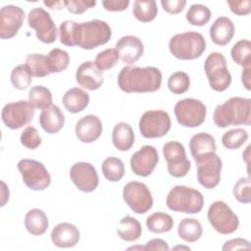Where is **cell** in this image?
Wrapping results in <instances>:
<instances>
[{
	"instance_id": "obj_41",
	"label": "cell",
	"mask_w": 251,
	"mask_h": 251,
	"mask_svg": "<svg viewBox=\"0 0 251 251\" xmlns=\"http://www.w3.org/2000/svg\"><path fill=\"white\" fill-rule=\"evenodd\" d=\"M168 88L174 94L185 93L190 86V77L184 72H176L168 78Z\"/></svg>"
},
{
	"instance_id": "obj_49",
	"label": "cell",
	"mask_w": 251,
	"mask_h": 251,
	"mask_svg": "<svg viewBox=\"0 0 251 251\" xmlns=\"http://www.w3.org/2000/svg\"><path fill=\"white\" fill-rule=\"evenodd\" d=\"M102 5L107 11L120 12L128 7L129 0H104L102 1Z\"/></svg>"
},
{
	"instance_id": "obj_3",
	"label": "cell",
	"mask_w": 251,
	"mask_h": 251,
	"mask_svg": "<svg viewBox=\"0 0 251 251\" xmlns=\"http://www.w3.org/2000/svg\"><path fill=\"white\" fill-rule=\"evenodd\" d=\"M167 207L185 214H197L204 205V197L200 191L185 185L174 186L167 195Z\"/></svg>"
},
{
	"instance_id": "obj_15",
	"label": "cell",
	"mask_w": 251,
	"mask_h": 251,
	"mask_svg": "<svg viewBox=\"0 0 251 251\" xmlns=\"http://www.w3.org/2000/svg\"><path fill=\"white\" fill-rule=\"evenodd\" d=\"M197 164V180L207 189L215 188L221 180L223 162L216 153H211L200 160Z\"/></svg>"
},
{
	"instance_id": "obj_14",
	"label": "cell",
	"mask_w": 251,
	"mask_h": 251,
	"mask_svg": "<svg viewBox=\"0 0 251 251\" xmlns=\"http://www.w3.org/2000/svg\"><path fill=\"white\" fill-rule=\"evenodd\" d=\"M29 27L35 30L37 39L43 43H53L57 39L58 30L50 16L43 8L32 9L27 16Z\"/></svg>"
},
{
	"instance_id": "obj_7",
	"label": "cell",
	"mask_w": 251,
	"mask_h": 251,
	"mask_svg": "<svg viewBox=\"0 0 251 251\" xmlns=\"http://www.w3.org/2000/svg\"><path fill=\"white\" fill-rule=\"evenodd\" d=\"M17 167L24 183L29 189L44 190L50 185V174L41 162L33 159H22L19 161Z\"/></svg>"
},
{
	"instance_id": "obj_32",
	"label": "cell",
	"mask_w": 251,
	"mask_h": 251,
	"mask_svg": "<svg viewBox=\"0 0 251 251\" xmlns=\"http://www.w3.org/2000/svg\"><path fill=\"white\" fill-rule=\"evenodd\" d=\"M157 13V3L154 0H136L133 2L132 14L135 19L141 23H149L153 21L156 18Z\"/></svg>"
},
{
	"instance_id": "obj_2",
	"label": "cell",
	"mask_w": 251,
	"mask_h": 251,
	"mask_svg": "<svg viewBox=\"0 0 251 251\" xmlns=\"http://www.w3.org/2000/svg\"><path fill=\"white\" fill-rule=\"evenodd\" d=\"M213 121L218 127L228 126H249L251 123V100L243 97H231L215 108Z\"/></svg>"
},
{
	"instance_id": "obj_54",
	"label": "cell",
	"mask_w": 251,
	"mask_h": 251,
	"mask_svg": "<svg viewBox=\"0 0 251 251\" xmlns=\"http://www.w3.org/2000/svg\"><path fill=\"white\" fill-rule=\"evenodd\" d=\"M1 184H2V203H1V206L3 207L6 202L9 200V189L7 187V185L5 184L4 181H1Z\"/></svg>"
},
{
	"instance_id": "obj_53",
	"label": "cell",
	"mask_w": 251,
	"mask_h": 251,
	"mask_svg": "<svg viewBox=\"0 0 251 251\" xmlns=\"http://www.w3.org/2000/svg\"><path fill=\"white\" fill-rule=\"evenodd\" d=\"M43 4L49 7L50 9H56V10H60L65 6L64 1H44Z\"/></svg>"
},
{
	"instance_id": "obj_9",
	"label": "cell",
	"mask_w": 251,
	"mask_h": 251,
	"mask_svg": "<svg viewBox=\"0 0 251 251\" xmlns=\"http://www.w3.org/2000/svg\"><path fill=\"white\" fill-rule=\"evenodd\" d=\"M175 116L177 123L185 127H197L201 126L207 115L204 103L195 98H184L175 105Z\"/></svg>"
},
{
	"instance_id": "obj_55",
	"label": "cell",
	"mask_w": 251,
	"mask_h": 251,
	"mask_svg": "<svg viewBox=\"0 0 251 251\" xmlns=\"http://www.w3.org/2000/svg\"><path fill=\"white\" fill-rule=\"evenodd\" d=\"M174 249H184V250H190L189 247H186V246H176L174 247Z\"/></svg>"
},
{
	"instance_id": "obj_23",
	"label": "cell",
	"mask_w": 251,
	"mask_h": 251,
	"mask_svg": "<svg viewBox=\"0 0 251 251\" xmlns=\"http://www.w3.org/2000/svg\"><path fill=\"white\" fill-rule=\"evenodd\" d=\"M210 37L212 41L220 46L229 43L234 35V25L227 17H220L210 26Z\"/></svg>"
},
{
	"instance_id": "obj_21",
	"label": "cell",
	"mask_w": 251,
	"mask_h": 251,
	"mask_svg": "<svg viewBox=\"0 0 251 251\" xmlns=\"http://www.w3.org/2000/svg\"><path fill=\"white\" fill-rule=\"evenodd\" d=\"M103 130L100 119L95 115H86L75 124V136L83 143H92L97 140Z\"/></svg>"
},
{
	"instance_id": "obj_35",
	"label": "cell",
	"mask_w": 251,
	"mask_h": 251,
	"mask_svg": "<svg viewBox=\"0 0 251 251\" xmlns=\"http://www.w3.org/2000/svg\"><path fill=\"white\" fill-rule=\"evenodd\" d=\"M46 62L51 74L61 73L68 68L70 63V56L67 51L60 48H54L46 55Z\"/></svg>"
},
{
	"instance_id": "obj_33",
	"label": "cell",
	"mask_w": 251,
	"mask_h": 251,
	"mask_svg": "<svg viewBox=\"0 0 251 251\" xmlns=\"http://www.w3.org/2000/svg\"><path fill=\"white\" fill-rule=\"evenodd\" d=\"M102 174L104 177L112 182L119 181L125 175V165L123 161L116 157H108L102 163Z\"/></svg>"
},
{
	"instance_id": "obj_22",
	"label": "cell",
	"mask_w": 251,
	"mask_h": 251,
	"mask_svg": "<svg viewBox=\"0 0 251 251\" xmlns=\"http://www.w3.org/2000/svg\"><path fill=\"white\" fill-rule=\"evenodd\" d=\"M78 228L71 223H60L51 231V240L59 248H70L79 241Z\"/></svg>"
},
{
	"instance_id": "obj_17",
	"label": "cell",
	"mask_w": 251,
	"mask_h": 251,
	"mask_svg": "<svg viewBox=\"0 0 251 251\" xmlns=\"http://www.w3.org/2000/svg\"><path fill=\"white\" fill-rule=\"evenodd\" d=\"M159 162V154L157 149L151 145H144L132 154L129 164L130 169L136 176H150Z\"/></svg>"
},
{
	"instance_id": "obj_16",
	"label": "cell",
	"mask_w": 251,
	"mask_h": 251,
	"mask_svg": "<svg viewBox=\"0 0 251 251\" xmlns=\"http://www.w3.org/2000/svg\"><path fill=\"white\" fill-rule=\"evenodd\" d=\"M70 177L76 188L82 192H92L99 184L96 169L90 163H75L70 170Z\"/></svg>"
},
{
	"instance_id": "obj_27",
	"label": "cell",
	"mask_w": 251,
	"mask_h": 251,
	"mask_svg": "<svg viewBox=\"0 0 251 251\" xmlns=\"http://www.w3.org/2000/svg\"><path fill=\"white\" fill-rule=\"evenodd\" d=\"M112 141L118 150H129L134 143V132L132 127L127 123H118L113 128Z\"/></svg>"
},
{
	"instance_id": "obj_30",
	"label": "cell",
	"mask_w": 251,
	"mask_h": 251,
	"mask_svg": "<svg viewBox=\"0 0 251 251\" xmlns=\"http://www.w3.org/2000/svg\"><path fill=\"white\" fill-rule=\"evenodd\" d=\"M203 233L201 223L193 218H184L180 221L177 227L178 236L186 242L197 241Z\"/></svg>"
},
{
	"instance_id": "obj_38",
	"label": "cell",
	"mask_w": 251,
	"mask_h": 251,
	"mask_svg": "<svg viewBox=\"0 0 251 251\" xmlns=\"http://www.w3.org/2000/svg\"><path fill=\"white\" fill-rule=\"evenodd\" d=\"M185 18L190 25L202 26V25H205L210 21L211 11L205 5L193 4L188 8Z\"/></svg>"
},
{
	"instance_id": "obj_18",
	"label": "cell",
	"mask_w": 251,
	"mask_h": 251,
	"mask_svg": "<svg viewBox=\"0 0 251 251\" xmlns=\"http://www.w3.org/2000/svg\"><path fill=\"white\" fill-rule=\"evenodd\" d=\"M25 19V12L22 8L15 5H6L0 10V37L10 39L14 37Z\"/></svg>"
},
{
	"instance_id": "obj_40",
	"label": "cell",
	"mask_w": 251,
	"mask_h": 251,
	"mask_svg": "<svg viewBox=\"0 0 251 251\" xmlns=\"http://www.w3.org/2000/svg\"><path fill=\"white\" fill-rule=\"evenodd\" d=\"M31 75L25 64L15 67L10 75L12 85L19 90L26 89L31 83Z\"/></svg>"
},
{
	"instance_id": "obj_11",
	"label": "cell",
	"mask_w": 251,
	"mask_h": 251,
	"mask_svg": "<svg viewBox=\"0 0 251 251\" xmlns=\"http://www.w3.org/2000/svg\"><path fill=\"white\" fill-rule=\"evenodd\" d=\"M35 107L25 100L6 104L1 112V119L4 125L11 129H19L28 125L34 117Z\"/></svg>"
},
{
	"instance_id": "obj_5",
	"label": "cell",
	"mask_w": 251,
	"mask_h": 251,
	"mask_svg": "<svg viewBox=\"0 0 251 251\" xmlns=\"http://www.w3.org/2000/svg\"><path fill=\"white\" fill-rule=\"evenodd\" d=\"M112 36L110 25L101 20L94 19L89 22L77 24L76 46L90 50L106 44Z\"/></svg>"
},
{
	"instance_id": "obj_10",
	"label": "cell",
	"mask_w": 251,
	"mask_h": 251,
	"mask_svg": "<svg viewBox=\"0 0 251 251\" xmlns=\"http://www.w3.org/2000/svg\"><path fill=\"white\" fill-rule=\"evenodd\" d=\"M138 127L145 138L163 137L171 128V118L164 110H149L141 116Z\"/></svg>"
},
{
	"instance_id": "obj_1",
	"label": "cell",
	"mask_w": 251,
	"mask_h": 251,
	"mask_svg": "<svg viewBox=\"0 0 251 251\" xmlns=\"http://www.w3.org/2000/svg\"><path fill=\"white\" fill-rule=\"evenodd\" d=\"M162 73L156 67H124L118 75L119 87L126 93L154 92L160 89Z\"/></svg>"
},
{
	"instance_id": "obj_52",
	"label": "cell",
	"mask_w": 251,
	"mask_h": 251,
	"mask_svg": "<svg viewBox=\"0 0 251 251\" xmlns=\"http://www.w3.org/2000/svg\"><path fill=\"white\" fill-rule=\"evenodd\" d=\"M250 71H251V68L247 67V68H244L241 73V81L247 90H250L251 88L250 87Z\"/></svg>"
},
{
	"instance_id": "obj_8",
	"label": "cell",
	"mask_w": 251,
	"mask_h": 251,
	"mask_svg": "<svg viewBox=\"0 0 251 251\" xmlns=\"http://www.w3.org/2000/svg\"><path fill=\"white\" fill-rule=\"evenodd\" d=\"M207 218L212 227L221 234L234 232L239 226L238 217L224 201H215L208 209Z\"/></svg>"
},
{
	"instance_id": "obj_24",
	"label": "cell",
	"mask_w": 251,
	"mask_h": 251,
	"mask_svg": "<svg viewBox=\"0 0 251 251\" xmlns=\"http://www.w3.org/2000/svg\"><path fill=\"white\" fill-rule=\"evenodd\" d=\"M189 149L195 162L211 153H216L215 137L207 132H198L190 138Z\"/></svg>"
},
{
	"instance_id": "obj_13",
	"label": "cell",
	"mask_w": 251,
	"mask_h": 251,
	"mask_svg": "<svg viewBox=\"0 0 251 251\" xmlns=\"http://www.w3.org/2000/svg\"><path fill=\"white\" fill-rule=\"evenodd\" d=\"M163 154L168 164V173L174 177H183L191 168L186 158L184 146L178 141H169L163 146Z\"/></svg>"
},
{
	"instance_id": "obj_20",
	"label": "cell",
	"mask_w": 251,
	"mask_h": 251,
	"mask_svg": "<svg viewBox=\"0 0 251 251\" xmlns=\"http://www.w3.org/2000/svg\"><path fill=\"white\" fill-rule=\"evenodd\" d=\"M76 82L87 90H96L103 83V71L92 61L81 63L75 73Z\"/></svg>"
},
{
	"instance_id": "obj_19",
	"label": "cell",
	"mask_w": 251,
	"mask_h": 251,
	"mask_svg": "<svg viewBox=\"0 0 251 251\" xmlns=\"http://www.w3.org/2000/svg\"><path fill=\"white\" fill-rule=\"evenodd\" d=\"M116 50L125 64L132 65L143 55L144 45L137 36L125 35L117 41Z\"/></svg>"
},
{
	"instance_id": "obj_50",
	"label": "cell",
	"mask_w": 251,
	"mask_h": 251,
	"mask_svg": "<svg viewBox=\"0 0 251 251\" xmlns=\"http://www.w3.org/2000/svg\"><path fill=\"white\" fill-rule=\"evenodd\" d=\"M250 242L244 238H233L226 241L223 245V250H236V249H250Z\"/></svg>"
},
{
	"instance_id": "obj_36",
	"label": "cell",
	"mask_w": 251,
	"mask_h": 251,
	"mask_svg": "<svg viewBox=\"0 0 251 251\" xmlns=\"http://www.w3.org/2000/svg\"><path fill=\"white\" fill-rule=\"evenodd\" d=\"M232 60L243 68L250 67L251 64V42L247 39L237 41L230 50Z\"/></svg>"
},
{
	"instance_id": "obj_47",
	"label": "cell",
	"mask_w": 251,
	"mask_h": 251,
	"mask_svg": "<svg viewBox=\"0 0 251 251\" xmlns=\"http://www.w3.org/2000/svg\"><path fill=\"white\" fill-rule=\"evenodd\" d=\"M230 11L237 16H245L251 12V1L241 0V1H227Z\"/></svg>"
},
{
	"instance_id": "obj_39",
	"label": "cell",
	"mask_w": 251,
	"mask_h": 251,
	"mask_svg": "<svg viewBox=\"0 0 251 251\" xmlns=\"http://www.w3.org/2000/svg\"><path fill=\"white\" fill-rule=\"evenodd\" d=\"M248 139V132L244 128H232L225 132L222 136V143L226 149H238Z\"/></svg>"
},
{
	"instance_id": "obj_31",
	"label": "cell",
	"mask_w": 251,
	"mask_h": 251,
	"mask_svg": "<svg viewBox=\"0 0 251 251\" xmlns=\"http://www.w3.org/2000/svg\"><path fill=\"white\" fill-rule=\"evenodd\" d=\"M173 226L174 220L167 213L156 212L146 219L147 228L154 233L168 232L173 228Z\"/></svg>"
},
{
	"instance_id": "obj_48",
	"label": "cell",
	"mask_w": 251,
	"mask_h": 251,
	"mask_svg": "<svg viewBox=\"0 0 251 251\" xmlns=\"http://www.w3.org/2000/svg\"><path fill=\"white\" fill-rule=\"evenodd\" d=\"M161 5L167 13L176 15L183 11L186 5V1L185 0H162Z\"/></svg>"
},
{
	"instance_id": "obj_6",
	"label": "cell",
	"mask_w": 251,
	"mask_h": 251,
	"mask_svg": "<svg viewBox=\"0 0 251 251\" xmlns=\"http://www.w3.org/2000/svg\"><path fill=\"white\" fill-rule=\"evenodd\" d=\"M204 71L211 88L222 92L231 83V75L226 66L225 56L220 52L209 54L204 62Z\"/></svg>"
},
{
	"instance_id": "obj_34",
	"label": "cell",
	"mask_w": 251,
	"mask_h": 251,
	"mask_svg": "<svg viewBox=\"0 0 251 251\" xmlns=\"http://www.w3.org/2000/svg\"><path fill=\"white\" fill-rule=\"evenodd\" d=\"M25 67L30 73L31 76L35 77H44L50 75V71L47 67L46 55L33 53L28 54L25 58Z\"/></svg>"
},
{
	"instance_id": "obj_4",
	"label": "cell",
	"mask_w": 251,
	"mask_h": 251,
	"mask_svg": "<svg viewBox=\"0 0 251 251\" xmlns=\"http://www.w3.org/2000/svg\"><path fill=\"white\" fill-rule=\"evenodd\" d=\"M169 49L172 55L179 60H194L204 53L206 40L196 31L177 33L171 37Z\"/></svg>"
},
{
	"instance_id": "obj_43",
	"label": "cell",
	"mask_w": 251,
	"mask_h": 251,
	"mask_svg": "<svg viewBox=\"0 0 251 251\" xmlns=\"http://www.w3.org/2000/svg\"><path fill=\"white\" fill-rule=\"evenodd\" d=\"M119 58L120 57L116 48H108L99 52L96 55L94 63L98 67V69H100L101 71H105L114 68L118 63Z\"/></svg>"
},
{
	"instance_id": "obj_51",
	"label": "cell",
	"mask_w": 251,
	"mask_h": 251,
	"mask_svg": "<svg viewBox=\"0 0 251 251\" xmlns=\"http://www.w3.org/2000/svg\"><path fill=\"white\" fill-rule=\"evenodd\" d=\"M169 249H170V247H169L168 243L161 238H153V239L149 240L143 246V250H145V251H155V250L167 251Z\"/></svg>"
},
{
	"instance_id": "obj_42",
	"label": "cell",
	"mask_w": 251,
	"mask_h": 251,
	"mask_svg": "<svg viewBox=\"0 0 251 251\" xmlns=\"http://www.w3.org/2000/svg\"><path fill=\"white\" fill-rule=\"evenodd\" d=\"M76 22L71 20H66L62 22L59 27L60 42L67 46H76Z\"/></svg>"
},
{
	"instance_id": "obj_45",
	"label": "cell",
	"mask_w": 251,
	"mask_h": 251,
	"mask_svg": "<svg viewBox=\"0 0 251 251\" xmlns=\"http://www.w3.org/2000/svg\"><path fill=\"white\" fill-rule=\"evenodd\" d=\"M21 143L27 149H36L41 144V138L34 126L25 127L21 133Z\"/></svg>"
},
{
	"instance_id": "obj_28",
	"label": "cell",
	"mask_w": 251,
	"mask_h": 251,
	"mask_svg": "<svg viewBox=\"0 0 251 251\" xmlns=\"http://www.w3.org/2000/svg\"><path fill=\"white\" fill-rule=\"evenodd\" d=\"M49 221L46 214L37 208L29 210L25 217V226L32 235H41L46 232Z\"/></svg>"
},
{
	"instance_id": "obj_12",
	"label": "cell",
	"mask_w": 251,
	"mask_h": 251,
	"mask_svg": "<svg viewBox=\"0 0 251 251\" xmlns=\"http://www.w3.org/2000/svg\"><path fill=\"white\" fill-rule=\"evenodd\" d=\"M123 198L127 206L136 214H145L153 206L151 191L143 182H127L123 189Z\"/></svg>"
},
{
	"instance_id": "obj_26",
	"label": "cell",
	"mask_w": 251,
	"mask_h": 251,
	"mask_svg": "<svg viewBox=\"0 0 251 251\" xmlns=\"http://www.w3.org/2000/svg\"><path fill=\"white\" fill-rule=\"evenodd\" d=\"M89 100L88 93L78 87L70 88L62 98L65 108L73 114L82 112L88 106Z\"/></svg>"
},
{
	"instance_id": "obj_46",
	"label": "cell",
	"mask_w": 251,
	"mask_h": 251,
	"mask_svg": "<svg viewBox=\"0 0 251 251\" xmlns=\"http://www.w3.org/2000/svg\"><path fill=\"white\" fill-rule=\"evenodd\" d=\"M65 7L67 10L73 14H82L89 8L96 5V1H86V0H66Z\"/></svg>"
},
{
	"instance_id": "obj_29",
	"label": "cell",
	"mask_w": 251,
	"mask_h": 251,
	"mask_svg": "<svg viewBox=\"0 0 251 251\" xmlns=\"http://www.w3.org/2000/svg\"><path fill=\"white\" fill-rule=\"evenodd\" d=\"M117 233L125 241H135L140 237L142 227L140 223L135 218L126 216L120 221Z\"/></svg>"
},
{
	"instance_id": "obj_44",
	"label": "cell",
	"mask_w": 251,
	"mask_h": 251,
	"mask_svg": "<svg viewBox=\"0 0 251 251\" xmlns=\"http://www.w3.org/2000/svg\"><path fill=\"white\" fill-rule=\"evenodd\" d=\"M234 198L243 204H248L251 201V182L249 177H240L233 186Z\"/></svg>"
},
{
	"instance_id": "obj_37",
	"label": "cell",
	"mask_w": 251,
	"mask_h": 251,
	"mask_svg": "<svg viewBox=\"0 0 251 251\" xmlns=\"http://www.w3.org/2000/svg\"><path fill=\"white\" fill-rule=\"evenodd\" d=\"M28 101L35 108L44 110L52 105V93L43 85H35L28 91Z\"/></svg>"
},
{
	"instance_id": "obj_25",
	"label": "cell",
	"mask_w": 251,
	"mask_h": 251,
	"mask_svg": "<svg viewBox=\"0 0 251 251\" xmlns=\"http://www.w3.org/2000/svg\"><path fill=\"white\" fill-rule=\"evenodd\" d=\"M39 124L45 132L56 133L63 128L65 116L57 105H51L40 113Z\"/></svg>"
}]
</instances>
